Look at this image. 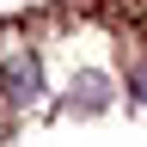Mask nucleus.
<instances>
[{
	"label": "nucleus",
	"mask_w": 147,
	"mask_h": 147,
	"mask_svg": "<svg viewBox=\"0 0 147 147\" xmlns=\"http://www.w3.org/2000/svg\"><path fill=\"white\" fill-rule=\"evenodd\" d=\"M129 92L147 104V37H141V43H129Z\"/></svg>",
	"instance_id": "obj_2"
},
{
	"label": "nucleus",
	"mask_w": 147,
	"mask_h": 147,
	"mask_svg": "<svg viewBox=\"0 0 147 147\" xmlns=\"http://www.w3.org/2000/svg\"><path fill=\"white\" fill-rule=\"evenodd\" d=\"M37 86H43V80H37V49L6 31V37H0V92H6L12 104H31Z\"/></svg>",
	"instance_id": "obj_1"
}]
</instances>
